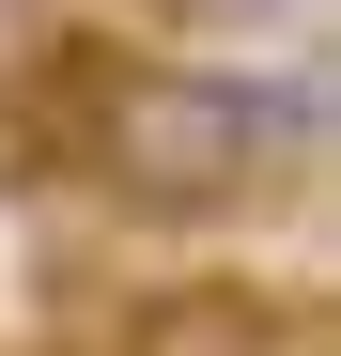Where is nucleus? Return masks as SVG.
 Listing matches in <instances>:
<instances>
[{
	"label": "nucleus",
	"mask_w": 341,
	"mask_h": 356,
	"mask_svg": "<svg viewBox=\"0 0 341 356\" xmlns=\"http://www.w3.org/2000/svg\"><path fill=\"white\" fill-rule=\"evenodd\" d=\"M78 170L109 202H140V217H217V202H248L279 155H264L248 78L109 47V63H78Z\"/></svg>",
	"instance_id": "f257e3e1"
},
{
	"label": "nucleus",
	"mask_w": 341,
	"mask_h": 356,
	"mask_svg": "<svg viewBox=\"0 0 341 356\" xmlns=\"http://www.w3.org/2000/svg\"><path fill=\"white\" fill-rule=\"evenodd\" d=\"M170 16H295V0H170Z\"/></svg>",
	"instance_id": "20e7f679"
},
{
	"label": "nucleus",
	"mask_w": 341,
	"mask_h": 356,
	"mask_svg": "<svg viewBox=\"0 0 341 356\" xmlns=\"http://www.w3.org/2000/svg\"><path fill=\"white\" fill-rule=\"evenodd\" d=\"M109 356H295V325H279L264 279H155Z\"/></svg>",
	"instance_id": "f03ea898"
},
{
	"label": "nucleus",
	"mask_w": 341,
	"mask_h": 356,
	"mask_svg": "<svg viewBox=\"0 0 341 356\" xmlns=\"http://www.w3.org/2000/svg\"><path fill=\"white\" fill-rule=\"evenodd\" d=\"M47 47H63V31H47V0H0V93L47 78Z\"/></svg>",
	"instance_id": "7ed1b4c3"
}]
</instances>
